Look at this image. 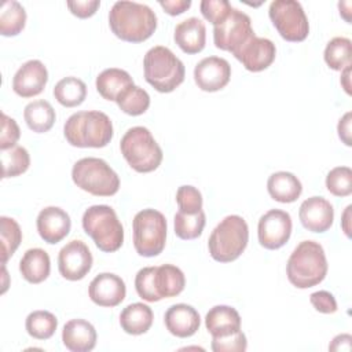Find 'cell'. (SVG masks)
<instances>
[{
  "instance_id": "1",
  "label": "cell",
  "mask_w": 352,
  "mask_h": 352,
  "mask_svg": "<svg viewBox=\"0 0 352 352\" xmlns=\"http://www.w3.org/2000/svg\"><path fill=\"white\" fill-rule=\"evenodd\" d=\"M111 32L128 43H142L157 29V15L146 4L136 1H116L109 12Z\"/></svg>"
},
{
  "instance_id": "2",
  "label": "cell",
  "mask_w": 352,
  "mask_h": 352,
  "mask_svg": "<svg viewBox=\"0 0 352 352\" xmlns=\"http://www.w3.org/2000/svg\"><path fill=\"white\" fill-rule=\"evenodd\" d=\"M63 135L74 147L100 148L113 139V124L103 111H77L66 120Z\"/></svg>"
},
{
  "instance_id": "3",
  "label": "cell",
  "mask_w": 352,
  "mask_h": 352,
  "mask_svg": "<svg viewBox=\"0 0 352 352\" xmlns=\"http://www.w3.org/2000/svg\"><path fill=\"white\" fill-rule=\"evenodd\" d=\"M286 274L289 282L298 289H308L319 285L327 274V260L319 242L302 241L292 252Z\"/></svg>"
},
{
  "instance_id": "4",
  "label": "cell",
  "mask_w": 352,
  "mask_h": 352,
  "mask_svg": "<svg viewBox=\"0 0 352 352\" xmlns=\"http://www.w3.org/2000/svg\"><path fill=\"white\" fill-rule=\"evenodd\" d=\"M144 80L158 92L168 94L175 91L186 76L183 62L164 45L150 48L143 59Z\"/></svg>"
},
{
  "instance_id": "5",
  "label": "cell",
  "mask_w": 352,
  "mask_h": 352,
  "mask_svg": "<svg viewBox=\"0 0 352 352\" xmlns=\"http://www.w3.org/2000/svg\"><path fill=\"white\" fill-rule=\"evenodd\" d=\"M249 227L243 217L230 214L224 217L212 231L208 248L213 260L230 263L236 260L248 246Z\"/></svg>"
},
{
  "instance_id": "6",
  "label": "cell",
  "mask_w": 352,
  "mask_h": 352,
  "mask_svg": "<svg viewBox=\"0 0 352 352\" xmlns=\"http://www.w3.org/2000/svg\"><path fill=\"white\" fill-rule=\"evenodd\" d=\"M120 150L128 165L139 172L155 170L162 162V150L146 126L129 128L120 142Z\"/></svg>"
},
{
  "instance_id": "7",
  "label": "cell",
  "mask_w": 352,
  "mask_h": 352,
  "mask_svg": "<svg viewBox=\"0 0 352 352\" xmlns=\"http://www.w3.org/2000/svg\"><path fill=\"white\" fill-rule=\"evenodd\" d=\"M82 228L104 253L116 252L122 246L124 227L109 205L89 206L82 214Z\"/></svg>"
},
{
  "instance_id": "8",
  "label": "cell",
  "mask_w": 352,
  "mask_h": 352,
  "mask_svg": "<svg viewBox=\"0 0 352 352\" xmlns=\"http://www.w3.org/2000/svg\"><path fill=\"white\" fill-rule=\"evenodd\" d=\"M74 184L96 197H111L120 188V177L102 158L87 157L78 160L72 169Z\"/></svg>"
},
{
  "instance_id": "9",
  "label": "cell",
  "mask_w": 352,
  "mask_h": 352,
  "mask_svg": "<svg viewBox=\"0 0 352 352\" xmlns=\"http://www.w3.org/2000/svg\"><path fill=\"white\" fill-rule=\"evenodd\" d=\"M133 246L143 257L158 256L166 242V219L155 209L138 212L132 221Z\"/></svg>"
},
{
  "instance_id": "10",
  "label": "cell",
  "mask_w": 352,
  "mask_h": 352,
  "mask_svg": "<svg viewBox=\"0 0 352 352\" xmlns=\"http://www.w3.org/2000/svg\"><path fill=\"white\" fill-rule=\"evenodd\" d=\"M270 19L278 33L287 41H304L309 33L308 18L296 0H275L270 4Z\"/></svg>"
},
{
  "instance_id": "11",
  "label": "cell",
  "mask_w": 352,
  "mask_h": 352,
  "mask_svg": "<svg viewBox=\"0 0 352 352\" xmlns=\"http://www.w3.org/2000/svg\"><path fill=\"white\" fill-rule=\"evenodd\" d=\"M254 34L252 21L248 14L231 8V11L216 25H213V41L219 50L235 52Z\"/></svg>"
},
{
  "instance_id": "12",
  "label": "cell",
  "mask_w": 352,
  "mask_h": 352,
  "mask_svg": "<svg viewBox=\"0 0 352 352\" xmlns=\"http://www.w3.org/2000/svg\"><path fill=\"white\" fill-rule=\"evenodd\" d=\"M292 217L280 209H271L264 213L257 226L258 242L268 250L282 248L292 235Z\"/></svg>"
},
{
  "instance_id": "13",
  "label": "cell",
  "mask_w": 352,
  "mask_h": 352,
  "mask_svg": "<svg viewBox=\"0 0 352 352\" xmlns=\"http://www.w3.org/2000/svg\"><path fill=\"white\" fill-rule=\"evenodd\" d=\"M92 254L88 246L78 239L67 242L58 254L59 274L67 280H80L92 268Z\"/></svg>"
},
{
  "instance_id": "14",
  "label": "cell",
  "mask_w": 352,
  "mask_h": 352,
  "mask_svg": "<svg viewBox=\"0 0 352 352\" xmlns=\"http://www.w3.org/2000/svg\"><path fill=\"white\" fill-rule=\"evenodd\" d=\"M246 70L257 73L265 70L275 60L276 48L270 38L253 34L242 47L232 54Z\"/></svg>"
},
{
  "instance_id": "15",
  "label": "cell",
  "mask_w": 352,
  "mask_h": 352,
  "mask_svg": "<svg viewBox=\"0 0 352 352\" xmlns=\"http://www.w3.org/2000/svg\"><path fill=\"white\" fill-rule=\"evenodd\" d=\"M231 78L228 60L219 56H208L199 60L194 69V80L199 89L216 92L224 88Z\"/></svg>"
},
{
  "instance_id": "16",
  "label": "cell",
  "mask_w": 352,
  "mask_h": 352,
  "mask_svg": "<svg viewBox=\"0 0 352 352\" xmlns=\"http://www.w3.org/2000/svg\"><path fill=\"white\" fill-rule=\"evenodd\" d=\"M125 282L116 274L102 272L96 275L88 287V296L99 307H117L125 298Z\"/></svg>"
},
{
  "instance_id": "17",
  "label": "cell",
  "mask_w": 352,
  "mask_h": 352,
  "mask_svg": "<svg viewBox=\"0 0 352 352\" xmlns=\"http://www.w3.org/2000/svg\"><path fill=\"white\" fill-rule=\"evenodd\" d=\"M48 81V72L38 59L25 62L14 74L12 89L21 98H33L43 92Z\"/></svg>"
},
{
  "instance_id": "18",
  "label": "cell",
  "mask_w": 352,
  "mask_h": 352,
  "mask_svg": "<svg viewBox=\"0 0 352 352\" xmlns=\"http://www.w3.org/2000/svg\"><path fill=\"white\" fill-rule=\"evenodd\" d=\"M298 217L304 228L311 232H324L333 226V205L323 197H309L301 205Z\"/></svg>"
},
{
  "instance_id": "19",
  "label": "cell",
  "mask_w": 352,
  "mask_h": 352,
  "mask_svg": "<svg viewBox=\"0 0 352 352\" xmlns=\"http://www.w3.org/2000/svg\"><path fill=\"white\" fill-rule=\"evenodd\" d=\"M37 231L47 243H58L67 236L72 227L70 216L58 206H47L40 210L36 220Z\"/></svg>"
},
{
  "instance_id": "20",
  "label": "cell",
  "mask_w": 352,
  "mask_h": 352,
  "mask_svg": "<svg viewBox=\"0 0 352 352\" xmlns=\"http://www.w3.org/2000/svg\"><path fill=\"white\" fill-rule=\"evenodd\" d=\"M164 322L170 334L179 338H187L197 333L201 324V318L194 307L180 302L168 308Z\"/></svg>"
},
{
  "instance_id": "21",
  "label": "cell",
  "mask_w": 352,
  "mask_h": 352,
  "mask_svg": "<svg viewBox=\"0 0 352 352\" xmlns=\"http://www.w3.org/2000/svg\"><path fill=\"white\" fill-rule=\"evenodd\" d=\"M62 341L72 352H89L96 345V330L85 319H72L63 326Z\"/></svg>"
},
{
  "instance_id": "22",
  "label": "cell",
  "mask_w": 352,
  "mask_h": 352,
  "mask_svg": "<svg viewBox=\"0 0 352 352\" xmlns=\"http://www.w3.org/2000/svg\"><path fill=\"white\" fill-rule=\"evenodd\" d=\"M173 38L183 52L198 54L205 48L206 43L205 23L197 16L187 18L176 25Z\"/></svg>"
},
{
  "instance_id": "23",
  "label": "cell",
  "mask_w": 352,
  "mask_h": 352,
  "mask_svg": "<svg viewBox=\"0 0 352 352\" xmlns=\"http://www.w3.org/2000/svg\"><path fill=\"white\" fill-rule=\"evenodd\" d=\"M154 292L160 300L170 298L179 296L186 286V276L183 271L172 264H162L160 267H154L153 272Z\"/></svg>"
},
{
  "instance_id": "24",
  "label": "cell",
  "mask_w": 352,
  "mask_h": 352,
  "mask_svg": "<svg viewBox=\"0 0 352 352\" xmlns=\"http://www.w3.org/2000/svg\"><path fill=\"white\" fill-rule=\"evenodd\" d=\"M206 330L212 337H224L241 330V316L230 305H214L205 316Z\"/></svg>"
},
{
  "instance_id": "25",
  "label": "cell",
  "mask_w": 352,
  "mask_h": 352,
  "mask_svg": "<svg viewBox=\"0 0 352 352\" xmlns=\"http://www.w3.org/2000/svg\"><path fill=\"white\" fill-rule=\"evenodd\" d=\"M267 190L272 199L282 204H290L298 199V197L301 195L302 184L296 175L280 170L272 173L268 177Z\"/></svg>"
},
{
  "instance_id": "26",
  "label": "cell",
  "mask_w": 352,
  "mask_h": 352,
  "mask_svg": "<svg viewBox=\"0 0 352 352\" xmlns=\"http://www.w3.org/2000/svg\"><path fill=\"white\" fill-rule=\"evenodd\" d=\"M19 271L29 283H41L51 271V260L44 249L33 248L25 252L19 261Z\"/></svg>"
},
{
  "instance_id": "27",
  "label": "cell",
  "mask_w": 352,
  "mask_h": 352,
  "mask_svg": "<svg viewBox=\"0 0 352 352\" xmlns=\"http://www.w3.org/2000/svg\"><path fill=\"white\" fill-rule=\"evenodd\" d=\"M154 320L151 308L143 302L126 305L120 314V324L122 330L132 336H140L150 330Z\"/></svg>"
},
{
  "instance_id": "28",
  "label": "cell",
  "mask_w": 352,
  "mask_h": 352,
  "mask_svg": "<svg viewBox=\"0 0 352 352\" xmlns=\"http://www.w3.org/2000/svg\"><path fill=\"white\" fill-rule=\"evenodd\" d=\"M95 84L99 95L103 99L116 102V99L124 89L133 85V80L128 72L117 67H110L99 73Z\"/></svg>"
},
{
  "instance_id": "29",
  "label": "cell",
  "mask_w": 352,
  "mask_h": 352,
  "mask_svg": "<svg viewBox=\"0 0 352 352\" xmlns=\"http://www.w3.org/2000/svg\"><path fill=\"white\" fill-rule=\"evenodd\" d=\"M23 118H25L28 126L33 132L44 133L52 128L56 114L50 102H47L44 99H38V100H33L25 106Z\"/></svg>"
},
{
  "instance_id": "30",
  "label": "cell",
  "mask_w": 352,
  "mask_h": 352,
  "mask_svg": "<svg viewBox=\"0 0 352 352\" xmlns=\"http://www.w3.org/2000/svg\"><path fill=\"white\" fill-rule=\"evenodd\" d=\"M55 99L65 107L80 106L87 98V85L82 80L69 76L59 80L54 87Z\"/></svg>"
},
{
  "instance_id": "31",
  "label": "cell",
  "mask_w": 352,
  "mask_h": 352,
  "mask_svg": "<svg viewBox=\"0 0 352 352\" xmlns=\"http://www.w3.org/2000/svg\"><path fill=\"white\" fill-rule=\"evenodd\" d=\"M26 23V11L15 0L4 1L0 11V33L3 36L19 34Z\"/></svg>"
},
{
  "instance_id": "32",
  "label": "cell",
  "mask_w": 352,
  "mask_h": 352,
  "mask_svg": "<svg viewBox=\"0 0 352 352\" xmlns=\"http://www.w3.org/2000/svg\"><path fill=\"white\" fill-rule=\"evenodd\" d=\"M352 43L346 37L331 38L324 48V62L333 70L342 72L345 67L351 66Z\"/></svg>"
},
{
  "instance_id": "33",
  "label": "cell",
  "mask_w": 352,
  "mask_h": 352,
  "mask_svg": "<svg viewBox=\"0 0 352 352\" xmlns=\"http://www.w3.org/2000/svg\"><path fill=\"white\" fill-rule=\"evenodd\" d=\"M26 331L36 340H48L54 336L58 327V319L48 311H33L25 322Z\"/></svg>"
},
{
  "instance_id": "34",
  "label": "cell",
  "mask_w": 352,
  "mask_h": 352,
  "mask_svg": "<svg viewBox=\"0 0 352 352\" xmlns=\"http://www.w3.org/2000/svg\"><path fill=\"white\" fill-rule=\"evenodd\" d=\"M116 103L125 114L140 116L150 106V95L147 94V91L133 84L118 95Z\"/></svg>"
},
{
  "instance_id": "35",
  "label": "cell",
  "mask_w": 352,
  "mask_h": 352,
  "mask_svg": "<svg viewBox=\"0 0 352 352\" xmlns=\"http://www.w3.org/2000/svg\"><path fill=\"white\" fill-rule=\"evenodd\" d=\"M1 177H15L25 173L30 165V155L22 146H14L8 150H1Z\"/></svg>"
},
{
  "instance_id": "36",
  "label": "cell",
  "mask_w": 352,
  "mask_h": 352,
  "mask_svg": "<svg viewBox=\"0 0 352 352\" xmlns=\"http://www.w3.org/2000/svg\"><path fill=\"white\" fill-rule=\"evenodd\" d=\"M205 223H206V216L204 210H199L198 213H194V214H187L179 210L175 214V220H173L175 234L184 241L195 239L202 234Z\"/></svg>"
},
{
  "instance_id": "37",
  "label": "cell",
  "mask_w": 352,
  "mask_h": 352,
  "mask_svg": "<svg viewBox=\"0 0 352 352\" xmlns=\"http://www.w3.org/2000/svg\"><path fill=\"white\" fill-rule=\"evenodd\" d=\"M22 241V231L19 224L7 216L0 217V242H1V264L15 253Z\"/></svg>"
},
{
  "instance_id": "38",
  "label": "cell",
  "mask_w": 352,
  "mask_h": 352,
  "mask_svg": "<svg viewBox=\"0 0 352 352\" xmlns=\"http://www.w3.org/2000/svg\"><path fill=\"white\" fill-rule=\"evenodd\" d=\"M326 187L336 197L352 194V169L349 166H336L326 176Z\"/></svg>"
},
{
  "instance_id": "39",
  "label": "cell",
  "mask_w": 352,
  "mask_h": 352,
  "mask_svg": "<svg viewBox=\"0 0 352 352\" xmlns=\"http://www.w3.org/2000/svg\"><path fill=\"white\" fill-rule=\"evenodd\" d=\"M176 202L179 210L187 214H194L202 210V194L194 186H180L176 191Z\"/></svg>"
},
{
  "instance_id": "40",
  "label": "cell",
  "mask_w": 352,
  "mask_h": 352,
  "mask_svg": "<svg viewBox=\"0 0 352 352\" xmlns=\"http://www.w3.org/2000/svg\"><path fill=\"white\" fill-rule=\"evenodd\" d=\"M210 348L214 352H243L248 348L246 336L242 330H239L230 336L212 337Z\"/></svg>"
},
{
  "instance_id": "41",
  "label": "cell",
  "mask_w": 352,
  "mask_h": 352,
  "mask_svg": "<svg viewBox=\"0 0 352 352\" xmlns=\"http://www.w3.org/2000/svg\"><path fill=\"white\" fill-rule=\"evenodd\" d=\"M153 272L154 267H144L138 271L135 276V289L140 298L147 302L158 301L155 292H154V282H153Z\"/></svg>"
},
{
  "instance_id": "42",
  "label": "cell",
  "mask_w": 352,
  "mask_h": 352,
  "mask_svg": "<svg viewBox=\"0 0 352 352\" xmlns=\"http://www.w3.org/2000/svg\"><path fill=\"white\" fill-rule=\"evenodd\" d=\"M199 7L204 18L213 25L220 22L232 8L227 0H202Z\"/></svg>"
},
{
  "instance_id": "43",
  "label": "cell",
  "mask_w": 352,
  "mask_h": 352,
  "mask_svg": "<svg viewBox=\"0 0 352 352\" xmlns=\"http://www.w3.org/2000/svg\"><path fill=\"white\" fill-rule=\"evenodd\" d=\"M21 129L16 121L8 117L6 113L1 114V133H0V150H8L16 146L19 140Z\"/></svg>"
},
{
  "instance_id": "44",
  "label": "cell",
  "mask_w": 352,
  "mask_h": 352,
  "mask_svg": "<svg viewBox=\"0 0 352 352\" xmlns=\"http://www.w3.org/2000/svg\"><path fill=\"white\" fill-rule=\"evenodd\" d=\"M312 307L320 314H334L337 311V301L334 296L327 290L314 292L309 296Z\"/></svg>"
},
{
  "instance_id": "45",
  "label": "cell",
  "mask_w": 352,
  "mask_h": 352,
  "mask_svg": "<svg viewBox=\"0 0 352 352\" xmlns=\"http://www.w3.org/2000/svg\"><path fill=\"white\" fill-rule=\"evenodd\" d=\"M70 12L78 18H89L92 16L100 6L99 0H76L66 3Z\"/></svg>"
},
{
  "instance_id": "46",
  "label": "cell",
  "mask_w": 352,
  "mask_h": 352,
  "mask_svg": "<svg viewBox=\"0 0 352 352\" xmlns=\"http://www.w3.org/2000/svg\"><path fill=\"white\" fill-rule=\"evenodd\" d=\"M160 6L169 15H179L191 7V0H160Z\"/></svg>"
},
{
  "instance_id": "47",
  "label": "cell",
  "mask_w": 352,
  "mask_h": 352,
  "mask_svg": "<svg viewBox=\"0 0 352 352\" xmlns=\"http://www.w3.org/2000/svg\"><path fill=\"white\" fill-rule=\"evenodd\" d=\"M351 121H352V113L348 111L340 118L338 125H337L338 136L342 140V143H345L346 146L352 144V140H351Z\"/></svg>"
},
{
  "instance_id": "48",
  "label": "cell",
  "mask_w": 352,
  "mask_h": 352,
  "mask_svg": "<svg viewBox=\"0 0 352 352\" xmlns=\"http://www.w3.org/2000/svg\"><path fill=\"white\" fill-rule=\"evenodd\" d=\"M351 341L352 337L349 334H338L333 338L331 344L329 345L330 351H351Z\"/></svg>"
},
{
  "instance_id": "49",
  "label": "cell",
  "mask_w": 352,
  "mask_h": 352,
  "mask_svg": "<svg viewBox=\"0 0 352 352\" xmlns=\"http://www.w3.org/2000/svg\"><path fill=\"white\" fill-rule=\"evenodd\" d=\"M351 210H352V205H348L342 213L341 217V227L342 231L345 232V235L349 238L351 236V226H349V220H351Z\"/></svg>"
},
{
  "instance_id": "50",
  "label": "cell",
  "mask_w": 352,
  "mask_h": 352,
  "mask_svg": "<svg viewBox=\"0 0 352 352\" xmlns=\"http://www.w3.org/2000/svg\"><path fill=\"white\" fill-rule=\"evenodd\" d=\"M349 74H351V66L345 67L342 72H341V85L344 87L345 92L348 95H351V84H349Z\"/></svg>"
},
{
  "instance_id": "51",
  "label": "cell",
  "mask_w": 352,
  "mask_h": 352,
  "mask_svg": "<svg viewBox=\"0 0 352 352\" xmlns=\"http://www.w3.org/2000/svg\"><path fill=\"white\" fill-rule=\"evenodd\" d=\"M345 7H346V8L342 7L341 1L338 3V8H340L341 16H342L348 23H351V1H346V6H345Z\"/></svg>"
}]
</instances>
